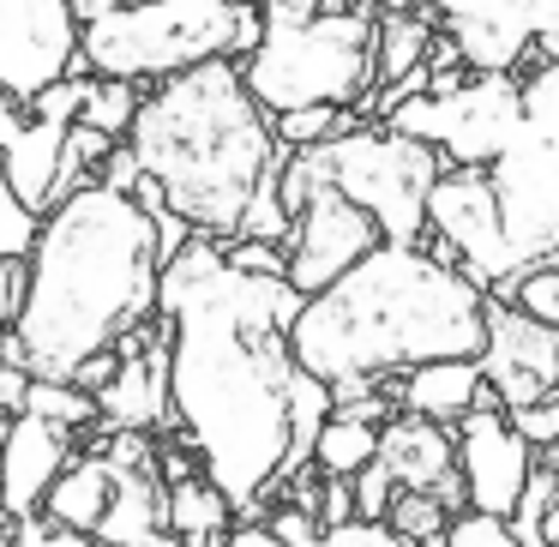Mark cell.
<instances>
[{
    "instance_id": "cell-1",
    "label": "cell",
    "mask_w": 559,
    "mask_h": 547,
    "mask_svg": "<svg viewBox=\"0 0 559 547\" xmlns=\"http://www.w3.org/2000/svg\"><path fill=\"white\" fill-rule=\"evenodd\" d=\"M295 307L289 283L241 271L211 235L163 259L157 313L175 427L235 511H259L289 481L295 391L307 379L289 349Z\"/></svg>"
},
{
    "instance_id": "cell-2",
    "label": "cell",
    "mask_w": 559,
    "mask_h": 547,
    "mask_svg": "<svg viewBox=\"0 0 559 547\" xmlns=\"http://www.w3.org/2000/svg\"><path fill=\"white\" fill-rule=\"evenodd\" d=\"M163 247L133 193L73 187L37 223L13 319V367L31 379H79L157 313Z\"/></svg>"
},
{
    "instance_id": "cell-3",
    "label": "cell",
    "mask_w": 559,
    "mask_h": 547,
    "mask_svg": "<svg viewBox=\"0 0 559 547\" xmlns=\"http://www.w3.org/2000/svg\"><path fill=\"white\" fill-rule=\"evenodd\" d=\"M487 289L427 241H379L337 283L301 295L289 349L331 403L445 355H481Z\"/></svg>"
},
{
    "instance_id": "cell-4",
    "label": "cell",
    "mask_w": 559,
    "mask_h": 547,
    "mask_svg": "<svg viewBox=\"0 0 559 547\" xmlns=\"http://www.w3.org/2000/svg\"><path fill=\"white\" fill-rule=\"evenodd\" d=\"M127 151L139 175L157 181L163 205L211 241H235L241 211L283 169V145L247 91L241 61H199L151 85L127 127Z\"/></svg>"
},
{
    "instance_id": "cell-5",
    "label": "cell",
    "mask_w": 559,
    "mask_h": 547,
    "mask_svg": "<svg viewBox=\"0 0 559 547\" xmlns=\"http://www.w3.org/2000/svg\"><path fill=\"white\" fill-rule=\"evenodd\" d=\"M259 43V7L229 0H127L79 31V67L151 91L199 61H235Z\"/></svg>"
},
{
    "instance_id": "cell-6",
    "label": "cell",
    "mask_w": 559,
    "mask_h": 547,
    "mask_svg": "<svg viewBox=\"0 0 559 547\" xmlns=\"http://www.w3.org/2000/svg\"><path fill=\"white\" fill-rule=\"evenodd\" d=\"M241 79L265 115L355 109L373 91V13L355 0H325L301 25L259 31Z\"/></svg>"
},
{
    "instance_id": "cell-7",
    "label": "cell",
    "mask_w": 559,
    "mask_h": 547,
    "mask_svg": "<svg viewBox=\"0 0 559 547\" xmlns=\"http://www.w3.org/2000/svg\"><path fill=\"white\" fill-rule=\"evenodd\" d=\"M523 115L511 145L487 163V181L499 193L506 241L518 271L559 265V37L530 49V79H518Z\"/></svg>"
},
{
    "instance_id": "cell-8",
    "label": "cell",
    "mask_w": 559,
    "mask_h": 547,
    "mask_svg": "<svg viewBox=\"0 0 559 547\" xmlns=\"http://www.w3.org/2000/svg\"><path fill=\"white\" fill-rule=\"evenodd\" d=\"M301 157L313 163L319 181H331L349 205H361L385 241H427V193L445 175V157L433 145L355 121L325 145H307Z\"/></svg>"
},
{
    "instance_id": "cell-9",
    "label": "cell",
    "mask_w": 559,
    "mask_h": 547,
    "mask_svg": "<svg viewBox=\"0 0 559 547\" xmlns=\"http://www.w3.org/2000/svg\"><path fill=\"white\" fill-rule=\"evenodd\" d=\"M523 115L518 73H433L427 91H409L385 109V127L421 139L445 157V169H487L511 145Z\"/></svg>"
},
{
    "instance_id": "cell-10",
    "label": "cell",
    "mask_w": 559,
    "mask_h": 547,
    "mask_svg": "<svg viewBox=\"0 0 559 547\" xmlns=\"http://www.w3.org/2000/svg\"><path fill=\"white\" fill-rule=\"evenodd\" d=\"M427 235L487 295L518 277V253L506 241V217H499V193L487 181V169H445L439 175L433 193H427Z\"/></svg>"
},
{
    "instance_id": "cell-11",
    "label": "cell",
    "mask_w": 559,
    "mask_h": 547,
    "mask_svg": "<svg viewBox=\"0 0 559 547\" xmlns=\"http://www.w3.org/2000/svg\"><path fill=\"white\" fill-rule=\"evenodd\" d=\"M379 241H385V235H379V223L367 217L361 205H349L331 181H313L307 199L295 205L289 241H283V253H289L283 283H289L295 295H319L325 283H337L355 259L373 253Z\"/></svg>"
},
{
    "instance_id": "cell-12",
    "label": "cell",
    "mask_w": 559,
    "mask_h": 547,
    "mask_svg": "<svg viewBox=\"0 0 559 547\" xmlns=\"http://www.w3.org/2000/svg\"><path fill=\"white\" fill-rule=\"evenodd\" d=\"M475 367H481L499 409L559 397V325L518 313L506 295H487V331H481Z\"/></svg>"
},
{
    "instance_id": "cell-13",
    "label": "cell",
    "mask_w": 559,
    "mask_h": 547,
    "mask_svg": "<svg viewBox=\"0 0 559 547\" xmlns=\"http://www.w3.org/2000/svg\"><path fill=\"white\" fill-rule=\"evenodd\" d=\"M79 19L67 0H0V91L31 103L55 79L79 73Z\"/></svg>"
},
{
    "instance_id": "cell-14",
    "label": "cell",
    "mask_w": 559,
    "mask_h": 547,
    "mask_svg": "<svg viewBox=\"0 0 559 547\" xmlns=\"http://www.w3.org/2000/svg\"><path fill=\"white\" fill-rule=\"evenodd\" d=\"M530 469H535V445L506 421L499 403H475L457 421V481H463V506L469 511L511 518Z\"/></svg>"
},
{
    "instance_id": "cell-15",
    "label": "cell",
    "mask_w": 559,
    "mask_h": 547,
    "mask_svg": "<svg viewBox=\"0 0 559 547\" xmlns=\"http://www.w3.org/2000/svg\"><path fill=\"white\" fill-rule=\"evenodd\" d=\"M97 451H103V463H109V511H103V523H97V542L133 547V542H145L151 530H163L157 451H151V433H127V427H115Z\"/></svg>"
},
{
    "instance_id": "cell-16",
    "label": "cell",
    "mask_w": 559,
    "mask_h": 547,
    "mask_svg": "<svg viewBox=\"0 0 559 547\" xmlns=\"http://www.w3.org/2000/svg\"><path fill=\"white\" fill-rule=\"evenodd\" d=\"M73 463V433L43 415L19 409L7 415L0 427V511L7 518H37L43 511V494L55 487V475Z\"/></svg>"
},
{
    "instance_id": "cell-17",
    "label": "cell",
    "mask_w": 559,
    "mask_h": 547,
    "mask_svg": "<svg viewBox=\"0 0 559 547\" xmlns=\"http://www.w3.org/2000/svg\"><path fill=\"white\" fill-rule=\"evenodd\" d=\"M379 463L397 481V494H439L451 511L463 506V481H457V439L439 421L421 415H397L391 427H379Z\"/></svg>"
},
{
    "instance_id": "cell-18",
    "label": "cell",
    "mask_w": 559,
    "mask_h": 547,
    "mask_svg": "<svg viewBox=\"0 0 559 547\" xmlns=\"http://www.w3.org/2000/svg\"><path fill=\"white\" fill-rule=\"evenodd\" d=\"M397 403H403V415H421V421L451 427V421H463L475 403H493V391H487L475 355H445V361L409 367V373H403Z\"/></svg>"
},
{
    "instance_id": "cell-19",
    "label": "cell",
    "mask_w": 559,
    "mask_h": 547,
    "mask_svg": "<svg viewBox=\"0 0 559 547\" xmlns=\"http://www.w3.org/2000/svg\"><path fill=\"white\" fill-rule=\"evenodd\" d=\"M169 469H163V530L181 535L187 547H217L223 535H229V518L235 506L217 494V481H211L205 469H193L187 457H163Z\"/></svg>"
},
{
    "instance_id": "cell-20",
    "label": "cell",
    "mask_w": 559,
    "mask_h": 547,
    "mask_svg": "<svg viewBox=\"0 0 559 547\" xmlns=\"http://www.w3.org/2000/svg\"><path fill=\"white\" fill-rule=\"evenodd\" d=\"M61 145H67V127L37 121L25 115V127L13 133V145L0 151V181L13 187L31 211H49L55 205V181H61Z\"/></svg>"
},
{
    "instance_id": "cell-21",
    "label": "cell",
    "mask_w": 559,
    "mask_h": 547,
    "mask_svg": "<svg viewBox=\"0 0 559 547\" xmlns=\"http://www.w3.org/2000/svg\"><path fill=\"white\" fill-rule=\"evenodd\" d=\"M421 13L445 19V25H493L506 37H523V43H547L559 37V0H409Z\"/></svg>"
},
{
    "instance_id": "cell-22",
    "label": "cell",
    "mask_w": 559,
    "mask_h": 547,
    "mask_svg": "<svg viewBox=\"0 0 559 547\" xmlns=\"http://www.w3.org/2000/svg\"><path fill=\"white\" fill-rule=\"evenodd\" d=\"M433 13L397 0L385 13H373V85H397L415 67H427V49H433Z\"/></svg>"
},
{
    "instance_id": "cell-23",
    "label": "cell",
    "mask_w": 559,
    "mask_h": 547,
    "mask_svg": "<svg viewBox=\"0 0 559 547\" xmlns=\"http://www.w3.org/2000/svg\"><path fill=\"white\" fill-rule=\"evenodd\" d=\"M43 511H49V523H61V530H85L97 535L103 511H109V463H103V451H85L73 463H67L61 475H55V487L43 494Z\"/></svg>"
},
{
    "instance_id": "cell-24",
    "label": "cell",
    "mask_w": 559,
    "mask_h": 547,
    "mask_svg": "<svg viewBox=\"0 0 559 547\" xmlns=\"http://www.w3.org/2000/svg\"><path fill=\"white\" fill-rule=\"evenodd\" d=\"M373 451H379V421H361L349 409H331L313 439L319 475H355L361 463H373Z\"/></svg>"
},
{
    "instance_id": "cell-25",
    "label": "cell",
    "mask_w": 559,
    "mask_h": 547,
    "mask_svg": "<svg viewBox=\"0 0 559 547\" xmlns=\"http://www.w3.org/2000/svg\"><path fill=\"white\" fill-rule=\"evenodd\" d=\"M445 37H451V55H457L469 73H523V61H530V49L535 43H523V37H506V31H493V25H445Z\"/></svg>"
},
{
    "instance_id": "cell-26",
    "label": "cell",
    "mask_w": 559,
    "mask_h": 547,
    "mask_svg": "<svg viewBox=\"0 0 559 547\" xmlns=\"http://www.w3.org/2000/svg\"><path fill=\"white\" fill-rule=\"evenodd\" d=\"M139 97H145V91L127 85V79H97L91 73L85 97H79V127H97V133H109V139H127V127H133V115H139Z\"/></svg>"
},
{
    "instance_id": "cell-27",
    "label": "cell",
    "mask_w": 559,
    "mask_h": 547,
    "mask_svg": "<svg viewBox=\"0 0 559 547\" xmlns=\"http://www.w3.org/2000/svg\"><path fill=\"white\" fill-rule=\"evenodd\" d=\"M25 409L43 415V421H55V427H67V433H79V427L97 421V397L79 391L73 379H31V385H25Z\"/></svg>"
},
{
    "instance_id": "cell-28",
    "label": "cell",
    "mask_w": 559,
    "mask_h": 547,
    "mask_svg": "<svg viewBox=\"0 0 559 547\" xmlns=\"http://www.w3.org/2000/svg\"><path fill=\"white\" fill-rule=\"evenodd\" d=\"M451 506L439 494H391L385 506V530L403 535V542H445Z\"/></svg>"
},
{
    "instance_id": "cell-29",
    "label": "cell",
    "mask_w": 559,
    "mask_h": 547,
    "mask_svg": "<svg viewBox=\"0 0 559 547\" xmlns=\"http://www.w3.org/2000/svg\"><path fill=\"white\" fill-rule=\"evenodd\" d=\"M493 295H506L518 313H530V319H542V325H559V265L547 259V265H530V271H518L511 283H499Z\"/></svg>"
},
{
    "instance_id": "cell-30",
    "label": "cell",
    "mask_w": 559,
    "mask_h": 547,
    "mask_svg": "<svg viewBox=\"0 0 559 547\" xmlns=\"http://www.w3.org/2000/svg\"><path fill=\"white\" fill-rule=\"evenodd\" d=\"M355 127V109H289V115H271V133H277L283 151H307V145H325L331 133Z\"/></svg>"
},
{
    "instance_id": "cell-31",
    "label": "cell",
    "mask_w": 559,
    "mask_h": 547,
    "mask_svg": "<svg viewBox=\"0 0 559 547\" xmlns=\"http://www.w3.org/2000/svg\"><path fill=\"white\" fill-rule=\"evenodd\" d=\"M37 211L0 181V265H25L31 259V241H37Z\"/></svg>"
},
{
    "instance_id": "cell-32",
    "label": "cell",
    "mask_w": 559,
    "mask_h": 547,
    "mask_svg": "<svg viewBox=\"0 0 559 547\" xmlns=\"http://www.w3.org/2000/svg\"><path fill=\"white\" fill-rule=\"evenodd\" d=\"M445 547H523L511 535L506 518H487V511H457L445 523Z\"/></svg>"
},
{
    "instance_id": "cell-33",
    "label": "cell",
    "mask_w": 559,
    "mask_h": 547,
    "mask_svg": "<svg viewBox=\"0 0 559 547\" xmlns=\"http://www.w3.org/2000/svg\"><path fill=\"white\" fill-rule=\"evenodd\" d=\"M506 421L530 439L535 451H559V397H542V403H523V409H506Z\"/></svg>"
},
{
    "instance_id": "cell-34",
    "label": "cell",
    "mask_w": 559,
    "mask_h": 547,
    "mask_svg": "<svg viewBox=\"0 0 559 547\" xmlns=\"http://www.w3.org/2000/svg\"><path fill=\"white\" fill-rule=\"evenodd\" d=\"M13 547H109V542H97V535H85V530H61V523H49L37 511V518L13 523Z\"/></svg>"
},
{
    "instance_id": "cell-35",
    "label": "cell",
    "mask_w": 559,
    "mask_h": 547,
    "mask_svg": "<svg viewBox=\"0 0 559 547\" xmlns=\"http://www.w3.org/2000/svg\"><path fill=\"white\" fill-rule=\"evenodd\" d=\"M313 547H403V535H391L385 523L349 518V523H331V530H319Z\"/></svg>"
},
{
    "instance_id": "cell-36",
    "label": "cell",
    "mask_w": 559,
    "mask_h": 547,
    "mask_svg": "<svg viewBox=\"0 0 559 547\" xmlns=\"http://www.w3.org/2000/svg\"><path fill=\"white\" fill-rule=\"evenodd\" d=\"M19 289H25V265H0V367H13V319H19Z\"/></svg>"
},
{
    "instance_id": "cell-37",
    "label": "cell",
    "mask_w": 559,
    "mask_h": 547,
    "mask_svg": "<svg viewBox=\"0 0 559 547\" xmlns=\"http://www.w3.org/2000/svg\"><path fill=\"white\" fill-rule=\"evenodd\" d=\"M223 253L241 271H259V277H283V271H289V253H283L277 241H229Z\"/></svg>"
},
{
    "instance_id": "cell-38",
    "label": "cell",
    "mask_w": 559,
    "mask_h": 547,
    "mask_svg": "<svg viewBox=\"0 0 559 547\" xmlns=\"http://www.w3.org/2000/svg\"><path fill=\"white\" fill-rule=\"evenodd\" d=\"M325 0H259V31H277V25H301L313 19Z\"/></svg>"
},
{
    "instance_id": "cell-39",
    "label": "cell",
    "mask_w": 559,
    "mask_h": 547,
    "mask_svg": "<svg viewBox=\"0 0 559 547\" xmlns=\"http://www.w3.org/2000/svg\"><path fill=\"white\" fill-rule=\"evenodd\" d=\"M271 530H277V535H283V542H289V547H313L325 523H313V518H307V511H277V518H271Z\"/></svg>"
},
{
    "instance_id": "cell-40",
    "label": "cell",
    "mask_w": 559,
    "mask_h": 547,
    "mask_svg": "<svg viewBox=\"0 0 559 547\" xmlns=\"http://www.w3.org/2000/svg\"><path fill=\"white\" fill-rule=\"evenodd\" d=\"M217 547H289V542H283L271 523H229V535H223Z\"/></svg>"
},
{
    "instance_id": "cell-41",
    "label": "cell",
    "mask_w": 559,
    "mask_h": 547,
    "mask_svg": "<svg viewBox=\"0 0 559 547\" xmlns=\"http://www.w3.org/2000/svg\"><path fill=\"white\" fill-rule=\"evenodd\" d=\"M25 127V103H13L7 91H0V151L13 145V133Z\"/></svg>"
},
{
    "instance_id": "cell-42",
    "label": "cell",
    "mask_w": 559,
    "mask_h": 547,
    "mask_svg": "<svg viewBox=\"0 0 559 547\" xmlns=\"http://www.w3.org/2000/svg\"><path fill=\"white\" fill-rule=\"evenodd\" d=\"M67 7H73V19H79V25H91V19H109V13H121L127 0H67Z\"/></svg>"
},
{
    "instance_id": "cell-43",
    "label": "cell",
    "mask_w": 559,
    "mask_h": 547,
    "mask_svg": "<svg viewBox=\"0 0 559 547\" xmlns=\"http://www.w3.org/2000/svg\"><path fill=\"white\" fill-rule=\"evenodd\" d=\"M133 547H187V542H181V535H169V530H151L145 542H133Z\"/></svg>"
},
{
    "instance_id": "cell-44",
    "label": "cell",
    "mask_w": 559,
    "mask_h": 547,
    "mask_svg": "<svg viewBox=\"0 0 559 547\" xmlns=\"http://www.w3.org/2000/svg\"><path fill=\"white\" fill-rule=\"evenodd\" d=\"M0 547H13V530H0Z\"/></svg>"
},
{
    "instance_id": "cell-45",
    "label": "cell",
    "mask_w": 559,
    "mask_h": 547,
    "mask_svg": "<svg viewBox=\"0 0 559 547\" xmlns=\"http://www.w3.org/2000/svg\"><path fill=\"white\" fill-rule=\"evenodd\" d=\"M229 7H259V0H229Z\"/></svg>"
},
{
    "instance_id": "cell-46",
    "label": "cell",
    "mask_w": 559,
    "mask_h": 547,
    "mask_svg": "<svg viewBox=\"0 0 559 547\" xmlns=\"http://www.w3.org/2000/svg\"><path fill=\"white\" fill-rule=\"evenodd\" d=\"M7 523H13V518H7V511H0V530H7Z\"/></svg>"
}]
</instances>
